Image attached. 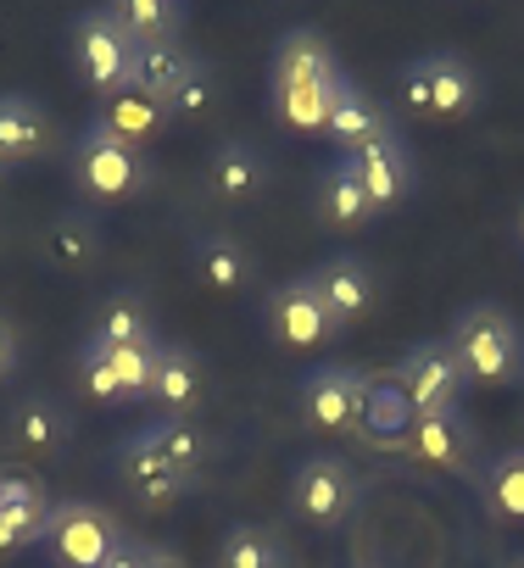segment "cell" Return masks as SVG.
I'll list each match as a JSON object with an SVG mask.
<instances>
[{
  "label": "cell",
  "mask_w": 524,
  "mask_h": 568,
  "mask_svg": "<svg viewBox=\"0 0 524 568\" xmlns=\"http://www.w3.org/2000/svg\"><path fill=\"white\" fill-rule=\"evenodd\" d=\"M446 346L463 363L468 385H524V329L502 307H463L446 329Z\"/></svg>",
  "instance_id": "1"
},
{
  "label": "cell",
  "mask_w": 524,
  "mask_h": 568,
  "mask_svg": "<svg viewBox=\"0 0 524 568\" xmlns=\"http://www.w3.org/2000/svg\"><path fill=\"white\" fill-rule=\"evenodd\" d=\"M73 184H79V195L112 206V201H129L151 184V162L140 145L107 134L101 123H84V134L73 145Z\"/></svg>",
  "instance_id": "2"
},
{
  "label": "cell",
  "mask_w": 524,
  "mask_h": 568,
  "mask_svg": "<svg viewBox=\"0 0 524 568\" xmlns=\"http://www.w3.org/2000/svg\"><path fill=\"white\" fill-rule=\"evenodd\" d=\"M396 385L413 407V418H435V413H463V390L468 374L452 357L446 341H419L402 363H396Z\"/></svg>",
  "instance_id": "3"
},
{
  "label": "cell",
  "mask_w": 524,
  "mask_h": 568,
  "mask_svg": "<svg viewBox=\"0 0 524 568\" xmlns=\"http://www.w3.org/2000/svg\"><path fill=\"white\" fill-rule=\"evenodd\" d=\"M129 535L118 529V518L95 501H62L46 518V546L57 551L62 568H101Z\"/></svg>",
  "instance_id": "4"
},
{
  "label": "cell",
  "mask_w": 524,
  "mask_h": 568,
  "mask_svg": "<svg viewBox=\"0 0 524 568\" xmlns=\"http://www.w3.org/2000/svg\"><path fill=\"white\" fill-rule=\"evenodd\" d=\"M73 68L90 90L112 95L129 84V68H134V34L112 18V7L101 12H84L73 23Z\"/></svg>",
  "instance_id": "5"
},
{
  "label": "cell",
  "mask_w": 524,
  "mask_h": 568,
  "mask_svg": "<svg viewBox=\"0 0 524 568\" xmlns=\"http://www.w3.org/2000/svg\"><path fill=\"white\" fill-rule=\"evenodd\" d=\"M363 496V479L352 474L346 457H308L296 474H291V513L319 524V529H335L346 524V513L357 507Z\"/></svg>",
  "instance_id": "6"
},
{
  "label": "cell",
  "mask_w": 524,
  "mask_h": 568,
  "mask_svg": "<svg viewBox=\"0 0 524 568\" xmlns=\"http://www.w3.org/2000/svg\"><path fill=\"white\" fill-rule=\"evenodd\" d=\"M363 396H369V374L363 368H346V363H324L302 379V418L324 435H341V429H357L363 418Z\"/></svg>",
  "instance_id": "7"
},
{
  "label": "cell",
  "mask_w": 524,
  "mask_h": 568,
  "mask_svg": "<svg viewBox=\"0 0 524 568\" xmlns=\"http://www.w3.org/2000/svg\"><path fill=\"white\" fill-rule=\"evenodd\" d=\"M118 479H123V490H129L140 507H173L179 496H190V490L201 485V474L173 468V463L145 440V429H134V435L118 446Z\"/></svg>",
  "instance_id": "8"
},
{
  "label": "cell",
  "mask_w": 524,
  "mask_h": 568,
  "mask_svg": "<svg viewBox=\"0 0 524 568\" xmlns=\"http://www.w3.org/2000/svg\"><path fill=\"white\" fill-rule=\"evenodd\" d=\"M262 318H269V329H274L280 346H296V352L330 346V341L341 335V324L330 318V307H324L319 291H313V278L280 284V291L269 296V307H262Z\"/></svg>",
  "instance_id": "9"
},
{
  "label": "cell",
  "mask_w": 524,
  "mask_h": 568,
  "mask_svg": "<svg viewBox=\"0 0 524 568\" xmlns=\"http://www.w3.org/2000/svg\"><path fill=\"white\" fill-rule=\"evenodd\" d=\"M346 162H352L357 184L369 190L374 212H391V206H402V201L413 195V151H407V140H402L396 129H385L380 140H369V145L352 151Z\"/></svg>",
  "instance_id": "10"
},
{
  "label": "cell",
  "mask_w": 524,
  "mask_h": 568,
  "mask_svg": "<svg viewBox=\"0 0 524 568\" xmlns=\"http://www.w3.org/2000/svg\"><path fill=\"white\" fill-rule=\"evenodd\" d=\"M201 396H206V368H201V357H195L190 346H179V341H157L151 396H145V402H157L168 418H190V413L201 407Z\"/></svg>",
  "instance_id": "11"
},
{
  "label": "cell",
  "mask_w": 524,
  "mask_h": 568,
  "mask_svg": "<svg viewBox=\"0 0 524 568\" xmlns=\"http://www.w3.org/2000/svg\"><path fill=\"white\" fill-rule=\"evenodd\" d=\"M46 518H51V501H46L40 479L0 468V551H23V546L46 540Z\"/></svg>",
  "instance_id": "12"
},
{
  "label": "cell",
  "mask_w": 524,
  "mask_h": 568,
  "mask_svg": "<svg viewBox=\"0 0 524 568\" xmlns=\"http://www.w3.org/2000/svg\"><path fill=\"white\" fill-rule=\"evenodd\" d=\"M308 278H313L319 302L330 307V318H335L341 329L357 324V318L374 307V273H369L363 256H330V262H319Z\"/></svg>",
  "instance_id": "13"
},
{
  "label": "cell",
  "mask_w": 524,
  "mask_h": 568,
  "mask_svg": "<svg viewBox=\"0 0 524 568\" xmlns=\"http://www.w3.org/2000/svg\"><path fill=\"white\" fill-rule=\"evenodd\" d=\"M335 79H346V73H341V62H335V51L319 29H291L280 40L269 90H308V84H335Z\"/></svg>",
  "instance_id": "14"
},
{
  "label": "cell",
  "mask_w": 524,
  "mask_h": 568,
  "mask_svg": "<svg viewBox=\"0 0 524 568\" xmlns=\"http://www.w3.org/2000/svg\"><path fill=\"white\" fill-rule=\"evenodd\" d=\"M7 435L29 457H62L68 440H73V418H68V407L57 396H23L12 407V418H7Z\"/></svg>",
  "instance_id": "15"
},
{
  "label": "cell",
  "mask_w": 524,
  "mask_h": 568,
  "mask_svg": "<svg viewBox=\"0 0 524 568\" xmlns=\"http://www.w3.org/2000/svg\"><path fill=\"white\" fill-rule=\"evenodd\" d=\"M357 435H363L374 452H407V435H413V407H407V396H402L396 374H380V379H369V396H363Z\"/></svg>",
  "instance_id": "16"
},
{
  "label": "cell",
  "mask_w": 524,
  "mask_h": 568,
  "mask_svg": "<svg viewBox=\"0 0 524 568\" xmlns=\"http://www.w3.org/2000/svg\"><path fill=\"white\" fill-rule=\"evenodd\" d=\"M201 68V57L184 51V40H151V45H134V68H129V84L140 95H151L157 106H168L179 95V84Z\"/></svg>",
  "instance_id": "17"
},
{
  "label": "cell",
  "mask_w": 524,
  "mask_h": 568,
  "mask_svg": "<svg viewBox=\"0 0 524 568\" xmlns=\"http://www.w3.org/2000/svg\"><path fill=\"white\" fill-rule=\"evenodd\" d=\"M206 190L218 201H251L269 190V156L245 140H223L212 156H206Z\"/></svg>",
  "instance_id": "18"
},
{
  "label": "cell",
  "mask_w": 524,
  "mask_h": 568,
  "mask_svg": "<svg viewBox=\"0 0 524 568\" xmlns=\"http://www.w3.org/2000/svg\"><path fill=\"white\" fill-rule=\"evenodd\" d=\"M51 140H57V129H51V112H46L40 101H29V95H0V156H7L12 168L46 156Z\"/></svg>",
  "instance_id": "19"
},
{
  "label": "cell",
  "mask_w": 524,
  "mask_h": 568,
  "mask_svg": "<svg viewBox=\"0 0 524 568\" xmlns=\"http://www.w3.org/2000/svg\"><path fill=\"white\" fill-rule=\"evenodd\" d=\"M424 68H430V101H435V118H441V123H457V118H468V112L480 106V73H474L468 57H457V51H430Z\"/></svg>",
  "instance_id": "20"
},
{
  "label": "cell",
  "mask_w": 524,
  "mask_h": 568,
  "mask_svg": "<svg viewBox=\"0 0 524 568\" xmlns=\"http://www.w3.org/2000/svg\"><path fill=\"white\" fill-rule=\"evenodd\" d=\"M385 129H391L385 106H380L363 84H352V79H346V84L335 90V106H330V129H324V134H330V140H335V145L352 156V151H363L369 140H380Z\"/></svg>",
  "instance_id": "21"
},
{
  "label": "cell",
  "mask_w": 524,
  "mask_h": 568,
  "mask_svg": "<svg viewBox=\"0 0 524 568\" xmlns=\"http://www.w3.org/2000/svg\"><path fill=\"white\" fill-rule=\"evenodd\" d=\"M407 452L430 468H468L474 457V429L463 413H435V418H413Z\"/></svg>",
  "instance_id": "22"
},
{
  "label": "cell",
  "mask_w": 524,
  "mask_h": 568,
  "mask_svg": "<svg viewBox=\"0 0 524 568\" xmlns=\"http://www.w3.org/2000/svg\"><path fill=\"white\" fill-rule=\"evenodd\" d=\"M190 267H195V278L206 284V291H218V296H234V291H245V284H251V251L234 234H201L195 251H190Z\"/></svg>",
  "instance_id": "23"
},
{
  "label": "cell",
  "mask_w": 524,
  "mask_h": 568,
  "mask_svg": "<svg viewBox=\"0 0 524 568\" xmlns=\"http://www.w3.org/2000/svg\"><path fill=\"white\" fill-rule=\"evenodd\" d=\"M319 217L330 223V229H363V223H374L380 212H374V201H369V190L357 184V173H352V162L341 156V162H330L324 168V179H319Z\"/></svg>",
  "instance_id": "24"
},
{
  "label": "cell",
  "mask_w": 524,
  "mask_h": 568,
  "mask_svg": "<svg viewBox=\"0 0 524 568\" xmlns=\"http://www.w3.org/2000/svg\"><path fill=\"white\" fill-rule=\"evenodd\" d=\"M95 123H101L107 134L129 140V145H145L151 134H162V123H168V106H157V101H151V95H140L134 84H123V90L101 95V112H95Z\"/></svg>",
  "instance_id": "25"
},
{
  "label": "cell",
  "mask_w": 524,
  "mask_h": 568,
  "mask_svg": "<svg viewBox=\"0 0 524 568\" xmlns=\"http://www.w3.org/2000/svg\"><path fill=\"white\" fill-rule=\"evenodd\" d=\"M46 256L51 267L62 273H84L95 256H101V223L90 212H62L51 229H46Z\"/></svg>",
  "instance_id": "26"
},
{
  "label": "cell",
  "mask_w": 524,
  "mask_h": 568,
  "mask_svg": "<svg viewBox=\"0 0 524 568\" xmlns=\"http://www.w3.org/2000/svg\"><path fill=\"white\" fill-rule=\"evenodd\" d=\"M90 335H95V341H107V346H157L151 307H145L134 291L107 296V302H101V313H95V324H90Z\"/></svg>",
  "instance_id": "27"
},
{
  "label": "cell",
  "mask_w": 524,
  "mask_h": 568,
  "mask_svg": "<svg viewBox=\"0 0 524 568\" xmlns=\"http://www.w3.org/2000/svg\"><path fill=\"white\" fill-rule=\"evenodd\" d=\"M480 501H485V513H496L502 524H524V446H513V452H502V457L485 463Z\"/></svg>",
  "instance_id": "28"
},
{
  "label": "cell",
  "mask_w": 524,
  "mask_h": 568,
  "mask_svg": "<svg viewBox=\"0 0 524 568\" xmlns=\"http://www.w3.org/2000/svg\"><path fill=\"white\" fill-rule=\"evenodd\" d=\"M112 18L134 34V45L179 40V29H184V7H179V0H118Z\"/></svg>",
  "instance_id": "29"
},
{
  "label": "cell",
  "mask_w": 524,
  "mask_h": 568,
  "mask_svg": "<svg viewBox=\"0 0 524 568\" xmlns=\"http://www.w3.org/2000/svg\"><path fill=\"white\" fill-rule=\"evenodd\" d=\"M145 440H151L173 468H184V474H201V463L212 457L206 429H195L190 418H157V424H145Z\"/></svg>",
  "instance_id": "30"
},
{
  "label": "cell",
  "mask_w": 524,
  "mask_h": 568,
  "mask_svg": "<svg viewBox=\"0 0 524 568\" xmlns=\"http://www.w3.org/2000/svg\"><path fill=\"white\" fill-rule=\"evenodd\" d=\"M280 557H285V546L274 540V529H256V524H234L218 540V568H269Z\"/></svg>",
  "instance_id": "31"
},
{
  "label": "cell",
  "mask_w": 524,
  "mask_h": 568,
  "mask_svg": "<svg viewBox=\"0 0 524 568\" xmlns=\"http://www.w3.org/2000/svg\"><path fill=\"white\" fill-rule=\"evenodd\" d=\"M79 379H84V396H95L107 407L129 402L123 396V379H118V368H112V357H107V346L95 335H84V346H79Z\"/></svg>",
  "instance_id": "32"
},
{
  "label": "cell",
  "mask_w": 524,
  "mask_h": 568,
  "mask_svg": "<svg viewBox=\"0 0 524 568\" xmlns=\"http://www.w3.org/2000/svg\"><path fill=\"white\" fill-rule=\"evenodd\" d=\"M212 106H218V79H212V68L201 62V68L179 84V95L168 101V118H179V123H201Z\"/></svg>",
  "instance_id": "33"
},
{
  "label": "cell",
  "mask_w": 524,
  "mask_h": 568,
  "mask_svg": "<svg viewBox=\"0 0 524 568\" xmlns=\"http://www.w3.org/2000/svg\"><path fill=\"white\" fill-rule=\"evenodd\" d=\"M402 106H407L413 118H435V101H430V68H424V57H413V62L402 68Z\"/></svg>",
  "instance_id": "34"
},
{
  "label": "cell",
  "mask_w": 524,
  "mask_h": 568,
  "mask_svg": "<svg viewBox=\"0 0 524 568\" xmlns=\"http://www.w3.org/2000/svg\"><path fill=\"white\" fill-rule=\"evenodd\" d=\"M18 368H23V335L7 313H0V379H12Z\"/></svg>",
  "instance_id": "35"
},
{
  "label": "cell",
  "mask_w": 524,
  "mask_h": 568,
  "mask_svg": "<svg viewBox=\"0 0 524 568\" xmlns=\"http://www.w3.org/2000/svg\"><path fill=\"white\" fill-rule=\"evenodd\" d=\"M140 568H190V562H184L173 546H145V540H140Z\"/></svg>",
  "instance_id": "36"
},
{
  "label": "cell",
  "mask_w": 524,
  "mask_h": 568,
  "mask_svg": "<svg viewBox=\"0 0 524 568\" xmlns=\"http://www.w3.org/2000/svg\"><path fill=\"white\" fill-rule=\"evenodd\" d=\"M101 568H140V540H123V546H118V551H112Z\"/></svg>",
  "instance_id": "37"
},
{
  "label": "cell",
  "mask_w": 524,
  "mask_h": 568,
  "mask_svg": "<svg viewBox=\"0 0 524 568\" xmlns=\"http://www.w3.org/2000/svg\"><path fill=\"white\" fill-rule=\"evenodd\" d=\"M496 568H524V551H507V557H502Z\"/></svg>",
  "instance_id": "38"
},
{
  "label": "cell",
  "mask_w": 524,
  "mask_h": 568,
  "mask_svg": "<svg viewBox=\"0 0 524 568\" xmlns=\"http://www.w3.org/2000/svg\"><path fill=\"white\" fill-rule=\"evenodd\" d=\"M12 173H18V168H12V162H7V156H0V184H7V179H12Z\"/></svg>",
  "instance_id": "39"
},
{
  "label": "cell",
  "mask_w": 524,
  "mask_h": 568,
  "mask_svg": "<svg viewBox=\"0 0 524 568\" xmlns=\"http://www.w3.org/2000/svg\"><path fill=\"white\" fill-rule=\"evenodd\" d=\"M269 568H296V562H291V551H285V557H280V562H269Z\"/></svg>",
  "instance_id": "40"
},
{
  "label": "cell",
  "mask_w": 524,
  "mask_h": 568,
  "mask_svg": "<svg viewBox=\"0 0 524 568\" xmlns=\"http://www.w3.org/2000/svg\"><path fill=\"white\" fill-rule=\"evenodd\" d=\"M518 245H524V201H518Z\"/></svg>",
  "instance_id": "41"
}]
</instances>
